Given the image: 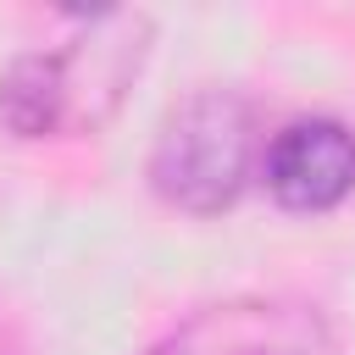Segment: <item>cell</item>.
Masks as SVG:
<instances>
[{"instance_id":"6da1fadb","label":"cell","mask_w":355,"mask_h":355,"mask_svg":"<svg viewBox=\"0 0 355 355\" xmlns=\"http://www.w3.org/2000/svg\"><path fill=\"white\" fill-rule=\"evenodd\" d=\"M150 55L144 11H94L61 50H28L0 72V122L17 139L94 133L116 116Z\"/></svg>"},{"instance_id":"7a4b0ae2","label":"cell","mask_w":355,"mask_h":355,"mask_svg":"<svg viewBox=\"0 0 355 355\" xmlns=\"http://www.w3.org/2000/svg\"><path fill=\"white\" fill-rule=\"evenodd\" d=\"M255 155L250 100L233 89H194L178 100L150 150V189L183 216H216L244 194Z\"/></svg>"},{"instance_id":"3957f363","label":"cell","mask_w":355,"mask_h":355,"mask_svg":"<svg viewBox=\"0 0 355 355\" xmlns=\"http://www.w3.org/2000/svg\"><path fill=\"white\" fill-rule=\"evenodd\" d=\"M327 327L305 300H222L194 311L178 333H166L150 355H322Z\"/></svg>"},{"instance_id":"277c9868","label":"cell","mask_w":355,"mask_h":355,"mask_svg":"<svg viewBox=\"0 0 355 355\" xmlns=\"http://www.w3.org/2000/svg\"><path fill=\"white\" fill-rule=\"evenodd\" d=\"M266 189L283 211H333L355 194V133L333 116L288 122L266 144Z\"/></svg>"}]
</instances>
